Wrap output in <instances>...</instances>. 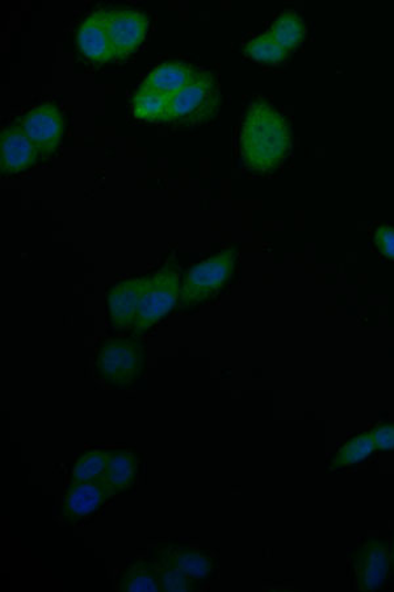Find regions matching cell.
<instances>
[{
  "label": "cell",
  "instance_id": "6da1fadb",
  "mask_svg": "<svg viewBox=\"0 0 394 592\" xmlns=\"http://www.w3.org/2000/svg\"><path fill=\"white\" fill-rule=\"evenodd\" d=\"M291 149V129L286 117L266 102L252 103L241 131V155L255 172H271Z\"/></svg>",
  "mask_w": 394,
  "mask_h": 592
},
{
  "label": "cell",
  "instance_id": "7a4b0ae2",
  "mask_svg": "<svg viewBox=\"0 0 394 592\" xmlns=\"http://www.w3.org/2000/svg\"><path fill=\"white\" fill-rule=\"evenodd\" d=\"M146 372V346L137 337L104 340L96 354V375L112 388H131Z\"/></svg>",
  "mask_w": 394,
  "mask_h": 592
},
{
  "label": "cell",
  "instance_id": "3957f363",
  "mask_svg": "<svg viewBox=\"0 0 394 592\" xmlns=\"http://www.w3.org/2000/svg\"><path fill=\"white\" fill-rule=\"evenodd\" d=\"M180 273L178 264L167 262L157 273L147 276L143 298L131 326L133 336L149 333L177 308L180 298Z\"/></svg>",
  "mask_w": 394,
  "mask_h": 592
},
{
  "label": "cell",
  "instance_id": "277c9868",
  "mask_svg": "<svg viewBox=\"0 0 394 592\" xmlns=\"http://www.w3.org/2000/svg\"><path fill=\"white\" fill-rule=\"evenodd\" d=\"M236 260L237 250L229 248L189 269L180 289L179 310L195 309L215 298L234 276Z\"/></svg>",
  "mask_w": 394,
  "mask_h": 592
},
{
  "label": "cell",
  "instance_id": "5b68a950",
  "mask_svg": "<svg viewBox=\"0 0 394 592\" xmlns=\"http://www.w3.org/2000/svg\"><path fill=\"white\" fill-rule=\"evenodd\" d=\"M218 106H220V86L216 75L196 71L193 80L173 96L170 122L180 127H194L212 118L217 114Z\"/></svg>",
  "mask_w": 394,
  "mask_h": 592
},
{
  "label": "cell",
  "instance_id": "8992f818",
  "mask_svg": "<svg viewBox=\"0 0 394 592\" xmlns=\"http://www.w3.org/2000/svg\"><path fill=\"white\" fill-rule=\"evenodd\" d=\"M112 497L115 494L104 478L70 484L62 500L63 521L68 526L79 525L101 512Z\"/></svg>",
  "mask_w": 394,
  "mask_h": 592
},
{
  "label": "cell",
  "instance_id": "52a82bcc",
  "mask_svg": "<svg viewBox=\"0 0 394 592\" xmlns=\"http://www.w3.org/2000/svg\"><path fill=\"white\" fill-rule=\"evenodd\" d=\"M19 124L37 146L42 159H48L59 148L65 131V121L54 103L32 108L20 118Z\"/></svg>",
  "mask_w": 394,
  "mask_h": 592
},
{
  "label": "cell",
  "instance_id": "ba28073f",
  "mask_svg": "<svg viewBox=\"0 0 394 592\" xmlns=\"http://www.w3.org/2000/svg\"><path fill=\"white\" fill-rule=\"evenodd\" d=\"M391 546L382 539H369L354 555V573L357 590L376 591L388 578Z\"/></svg>",
  "mask_w": 394,
  "mask_h": 592
},
{
  "label": "cell",
  "instance_id": "9c48e42d",
  "mask_svg": "<svg viewBox=\"0 0 394 592\" xmlns=\"http://www.w3.org/2000/svg\"><path fill=\"white\" fill-rule=\"evenodd\" d=\"M149 552L164 557L173 565L185 571L200 588L206 586V583L217 577L218 561L207 549L185 544H164L151 548Z\"/></svg>",
  "mask_w": 394,
  "mask_h": 592
},
{
  "label": "cell",
  "instance_id": "30bf717a",
  "mask_svg": "<svg viewBox=\"0 0 394 592\" xmlns=\"http://www.w3.org/2000/svg\"><path fill=\"white\" fill-rule=\"evenodd\" d=\"M147 20L144 12L123 9L107 11V27L116 59L125 58L144 43L147 33Z\"/></svg>",
  "mask_w": 394,
  "mask_h": 592
},
{
  "label": "cell",
  "instance_id": "8fae6325",
  "mask_svg": "<svg viewBox=\"0 0 394 592\" xmlns=\"http://www.w3.org/2000/svg\"><path fill=\"white\" fill-rule=\"evenodd\" d=\"M147 276L132 278L120 282L112 288L107 295L108 319L112 329L116 331H131L135 322L136 312L143 298Z\"/></svg>",
  "mask_w": 394,
  "mask_h": 592
},
{
  "label": "cell",
  "instance_id": "7c38bea8",
  "mask_svg": "<svg viewBox=\"0 0 394 592\" xmlns=\"http://www.w3.org/2000/svg\"><path fill=\"white\" fill-rule=\"evenodd\" d=\"M40 153L19 123L2 132L0 167L4 174L23 173L37 164Z\"/></svg>",
  "mask_w": 394,
  "mask_h": 592
},
{
  "label": "cell",
  "instance_id": "4fadbf2b",
  "mask_svg": "<svg viewBox=\"0 0 394 592\" xmlns=\"http://www.w3.org/2000/svg\"><path fill=\"white\" fill-rule=\"evenodd\" d=\"M76 43L84 58L96 64L116 59L108 33L107 11H97L90 15L76 33Z\"/></svg>",
  "mask_w": 394,
  "mask_h": 592
},
{
  "label": "cell",
  "instance_id": "5bb4252c",
  "mask_svg": "<svg viewBox=\"0 0 394 592\" xmlns=\"http://www.w3.org/2000/svg\"><path fill=\"white\" fill-rule=\"evenodd\" d=\"M138 476V457L129 449H110L107 480L115 497L135 490Z\"/></svg>",
  "mask_w": 394,
  "mask_h": 592
},
{
  "label": "cell",
  "instance_id": "9a60e30c",
  "mask_svg": "<svg viewBox=\"0 0 394 592\" xmlns=\"http://www.w3.org/2000/svg\"><path fill=\"white\" fill-rule=\"evenodd\" d=\"M196 71L191 65L180 61L160 64L146 76L143 85L168 96L177 95L193 80Z\"/></svg>",
  "mask_w": 394,
  "mask_h": 592
},
{
  "label": "cell",
  "instance_id": "2e32d148",
  "mask_svg": "<svg viewBox=\"0 0 394 592\" xmlns=\"http://www.w3.org/2000/svg\"><path fill=\"white\" fill-rule=\"evenodd\" d=\"M173 96L156 92L141 85L133 96V114L139 121L162 123L170 122Z\"/></svg>",
  "mask_w": 394,
  "mask_h": 592
},
{
  "label": "cell",
  "instance_id": "e0dca14e",
  "mask_svg": "<svg viewBox=\"0 0 394 592\" xmlns=\"http://www.w3.org/2000/svg\"><path fill=\"white\" fill-rule=\"evenodd\" d=\"M120 591H160L156 562L153 559L132 560L117 577Z\"/></svg>",
  "mask_w": 394,
  "mask_h": 592
},
{
  "label": "cell",
  "instance_id": "ac0fdd59",
  "mask_svg": "<svg viewBox=\"0 0 394 592\" xmlns=\"http://www.w3.org/2000/svg\"><path fill=\"white\" fill-rule=\"evenodd\" d=\"M110 449H93L83 453L70 469V484L89 482L104 478L107 471Z\"/></svg>",
  "mask_w": 394,
  "mask_h": 592
},
{
  "label": "cell",
  "instance_id": "d6986e66",
  "mask_svg": "<svg viewBox=\"0 0 394 592\" xmlns=\"http://www.w3.org/2000/svg\"><path fill=\"white\" fill-rule=\"evenodd\" d=\"M149 555L156 562L160 591H197L201 589L185 571L173 565L164 557L153 552H149Z\"/></svg>",
  "mask_w": 394,
  "mask_h": 592
},
{
  "label": "cell",
  "instance_id": "ffe728a7",
  "mask_svg": "<svg viewBox=\"0 0 394 592\" xmlns=\"http://www.w3.org/2000/svg\"><path fill=\"white\" fill-rule=\"evenodd\" d=\"M271 34L288 53L301 44L305 37V25L294 11L284 12L272 24Z\"/></svg>",
  "mask_w": 394,
  "mask_h": 592
},
{
  "label": "cell",
  "instance_id": "44dd1931",
  "mask_svg": "<svg viewBox=\"0 0 394 592\" xmlns=\"http://www.w3.org/2000/svg\"><path fill=\"white\" fill-rule=\"evenodd\" d=\"M375 449L374 438L371 434L359 435L335 453L330 466L333 469L348 468V466L356 465L371 457Z\"/></svg>",
  "mask_w": 394,
  "mask_h": 592
},
{
  "label": "cell",
  "instance_id": "7402d4cb",
  "mask_svg": "<svg viewBox=\"0 0 394 592\" xmlns=\"http://www.w3.org/2000/svg\"><path fill=\"white\" fill-rule=\"evenodd\" d=\"M246 54L259 62V64L278 65L284 61L287 52L272 37L271 32H266L250 41L249 45L246 46Z\"/></svg>",
  "mask_w": 394,
  "mask_h": 592
},
{
  "label": "cell",
  "instance_id": "603a6c76",
  "mask_svg": "<svg viewBox=\"0 0 394 592\" xmlns=\"http://www.w3.org/2000/svg\"><path fill=\"white\" fill-rule=\"evenodd\" d=\"M377 450H394V424H382L371 432Z\"/></svg>",
  "mask_w": 394,
  "mask_h": 592
},
{
  "label": "cell",
  "instance_id": "cb8c5ba5",
  "mask_svg": "<svg viewBox=\"0 0 394 592\" xmlns=\"http://www.w3.org/2000/svg\"><path fill=\"white\" fill-rule=\"evenodd\" d=\"M375 241L380 252L394 260V228L380 227L375 235Z\"/></svg>",
  "mask_w": 394,
  "mask_h": 592
},
{
  "label": "cell",
  "instance_id": "d4e9b609",
  "mask_svg": "<svg viewBox=\"0 0 394 592\" xmlns=\"http://www.w3.org/2000/svg\"><path fill=\"white\" fill-rule=\"evenodd\" d=\"M391 562L393 568V574H394V533L391 542Z\"/></svg>",
  "mask_w": 394,
  "mask_h": 592
}]
</instances>
